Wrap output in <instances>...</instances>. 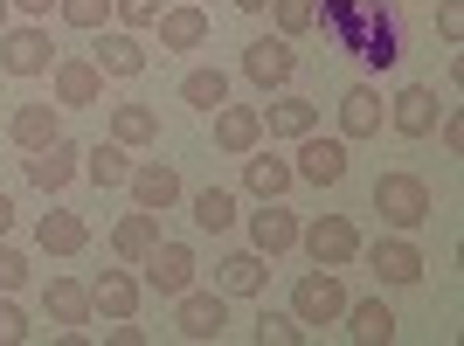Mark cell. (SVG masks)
<instances>
[{
    "label": "cell",
    "instance_id": "cell-40",
    "mask_svg": "<svg viewBox=\"0 0 464 346\" xmlns=\"http://www.w3.org/2000/svg\"><path fill=\"white\" fill-rule=\"evenodd\" d=\"M111 340H118V346H146V326H132V319H111Z\"/></svg>",
    "mask_w": 464,
    "mask_h": 346
},
{
    "label": "cell",
    "instance_id": "cell-37",
    "mask_svg": "<svg viewBox=\"0 0 464 346\" xmlns=\"http://www.w3.org/2000/svg\"><path fill=\"white\" fill-rule=\"evenodd\" d=\"M21 284H28V256H21V250H7V243H0V298H14Z\"/></svg>",
    "mask_w": 464,
    "mask_h": 346
},
{
    "label": "cell",
    "instance_id": "cell-19",
    "mask_svg": "<svg viewBox=\"0 0 464 346\" xmlns=\"http://www.w3.org/2000/svg\"><path fill=\"white\" fill-rule=\"evenodd\" d=\"M97 70L104 77H139L146 70V42H139V28H104V42H97Z\"/></svg>",
    "mask_w": 464,
    "mask_h": 346
},
{
    "label": "cell",
    "instance_id": "cell-5",
    "mask_svg": "<svg viewBox=\"0 0 464 346\" xmlns=\"http://www.w3.org/2000/svg\"><path fill=\"white\" fill-rule=\"evenodd\" d=\"M49 62H56V49H49V28L42 21H7L0 28V70L7 77H49Z\"/></svg>",
    "mask_w": 464,
    "mask_h": 346
},
{
    "label": "cell",
    "instance_id": "cell-14",
    "mask_svg": "<svg viewBox=\"0 0 464 346\" xmlns=\"http://www.w3.org/2000/svg\"><path fill=\"white\" fill-rule=\"evenodd\" d=\"M250 250H256V256H285V250H298V215H291L285 201H264V208L250 215Z\"/></svg>",
    "mask_w": 464,
    "mask_h": 346
},
{
    "label": "cell",
    "instance_id": "cell-25",
    "mask_svg": "<svg viewBox=\"0 0 464 346\" xmlns=\"http://www.w3.org/2000/svg\"><path fill=\"white\" fill-rule=\"evenodd\" d=\"M35 243H42L49 256H77L83 243H91V229H83V215H70V208H49V215L35 222Z\"/></svg>",
    "mask_w": 464,
    "mask_h": 346
},
{
    "label": "cell",
    "instance_id": "cell-45",
    "mask_svg": "<svg viewBox=\"0 0 464 346\" xmlns=\"http://www.w3.org/2000/svg\"><path fill=\"white\" fill-rule=\"evenodd\" d=\"M7 21H14V0H0V28H7Z\"/></svg>",
    "mask_w": 464,
    "mask_h": 346
},
{
    "label": "cell",
    "instance_id": "cell-41",
    "mask_svg": "<svg viewBox=\"0 0 464 346\" xmlns=\"http://www.w3.org/2000/svg\"><path fill=\"white\" fill-rule=\"evenodd\" d=\"M444 146H450V153H464V118L458 111H444Z\"/></svg>",
    "mask_w": 464,
    "mask_h": 346
},
{
    "label": "cell",
    "instance_id": "cell-2",
    "mask_svg": "<svg viewBox=\"0 0 464 346\" xmlns=\"http://www.w3.org/2000/svg\"><path fill=\"white\" fill-rule=\"evenodd\" d=\"M374 215H382L395 235H416L430 222V187L416 173H382V180H374Z\"/></svg>",
    "mask_w": 464,
    "mask_h": 346
},
{
    "label": "cell",
    "instance_id": "cell-6",
    "mask_svg": "<svg viewBox=\"0 0 464 346\" xmlns=\"http://www.w3.org/2000/svg\"><path fill=\"white\" fill-rule=\"evenodd\" d=\"M174 326H180V340H194V346H208V340H222L229 332V298L222 291H180V312H174Z\"/></svg>",
    "mask_w": 464,
    "mask_h": 346
},
{
    "label": "cell",
    "instance_id": "cell-13",
    "mask_svg": "<svg viewBox=\"0 0 464 346\" xmlns=\"http://www.w3.org/2000/svg\"><path fill=\"white\" fill-rule=\"evenodd\" d=\"M49 83H56V104L63 111H83V104H104V70L97 62H49Z\"/></svg>",
    "mask_w": 464,
    "mask_h": 346
},
{
    "label": "cell",
    "instance_id": "cell-15",
    "mask_svg": "<svg viewBox=\"0 0 464 346\" xmlns=\"http://www.w3.org/2000/svg\"><path fill=\"white\" fill-rule=\"evenodd\" d=\"M125 187H132V201H139V208L167 215V208L180 201V173L167 167V159H146V167H132V173H125Z\"/></svg>",
    "mask_w": 464,
    "mask_h": 346
},
{
    "label": "cell",
    "instance_id": "cell-21",
    "mask_svg": "<svg viewBox=\"0 0 464 346\" xmlns=\"http://www.w3.org/2000/svg\"><path fill=\"white\" fill-rule=\"evenodd\" d=\"M291 180H298V173H291V159H277V153H243V187L256 194V201H285L291 194Z\"/></svg>",
    "mask_w": 464,
    "mask_h": 346
},
{
    "label": "cell",
    "instance_id": "cell-38",
    "mask_svg": "<svg viewBox=\"0 0 464 346\" xmlns=\"http://www.w3.org/2000/svg\"><path fill=\"white\" fill-rule=\"evenodd\" d=\"M21 340H28V312L14 298H0V346H21Z\"/></svg>",
    "mask_w": 464,
    "mask_h": 346
},
{
    "label": "cell",
    "instance_id": "cell-11",
    "mask_svg": "<svg viewBox=\"0 0 464 346\" xmlns=\"http://www.w3.org/2000/svg\"><path fill=\"white\" fill-rule=\"evenodd\" d=\"M139 270H146V284H153L160 298H180V291L194 284V250L188 243H153Z\"/></svg>",
    "mask_w": 464,
    "mask_h": 346
},
{
    "label": "cell",
    "instance_id": "cell-26",
    "mask_svg": "<svg viewBox=\"0 0 464 346\" xmlns=\"http://www.w3.org/2000/svg\"><path fill=\"white\" fill-rule=\"evenodd\" d=\"M340 319H347V332H353L361 346H388V340H395V312H388L382 298H361V305L347 298V312H340Z\"/></svg>",
    "mask_w": 464,
    "mask_h": 346
},
{
    "label": "cell",
    "instance_id": "cell-31",
    "mask_svg": "<svg viewBox=\"0 0 464 346\" xmlns=\"http://www.w3.org/2000/svg\"><path fill=\"white\" fill-rule=\"evenodd\" d=\"M188 208H194V229L222 235V229H229V222H236V194H229V187H201V194H194V201H188Z\"/></svg>",
    "mask_w": 464,
    "mask_h": 346
},
{
    "label": "cell",
    "instance_id": "cell-18",
    "mask_svg": "<svg viewBox=\"0 0 464 346\" xmlns=\"http://www.w3.org/2000/svg\"><path fill=\"white\" fill-rule=\"evenodd\" d=\"M382 118H388V104H382L374 83H353V91L340 97V139H374V132H382Z\"/></svg>",
    "mask_w": 464,
    "mask_h": 346
},
{
    "label": "cell",
    "instance_id": "cell-1",
    "mask_svg": "<svg viewBox=\"0 0 464 346\" xmlns=\"http://www.w3.org/2000/svg\"><path fill=\"white\" fill-rule=\"evenodd\" d=\"M312 28H326V35L340 42V49H353L368 70H395V62H402V28H395V14H388L382 0H326Z\"/></svg>",
    "mask_w": 464,
    "mask_h": 346
},
{
    "label": "cell",
    "instance_id": "cell-3",
    "mask_svg": "<svg viewBox=\"0 0 464 346\" xmlns=\"http://www.w3.org/2000/svg\"><path fill=\"white\" fill-rule=\"evenodd\" d=\"M298 250H305L312 264L340 270V264L361 256V229H353L347 215H312V222H298Z\"/></svg>",
    "mask_w": 464,
    "mask_h": 346
},
{
    "label": "cell",
    "instance_id": "cell-4",
    "mask_svg": "<svg viewBox=\"0 0 464 346\" xmlns=\"http://www.w3.org/2000/svg\"><path fill=\"white\" fill-rule=\"evenodd\" d=\"M291 312H298V326H340V312H347V284H340L326 264L305 270V277L291 284Z\"/></svg>",
    "mask_w": 464,
    "mask_h": 346
},
{
    "label": "cell",
    "instance_id": "cell-32",
    "mask_svg": "<svg viewBox=\"0 0 464 346\" xmlns=\"http://www.w3.org/2000/svg\"><path fill=\"white\" fill-rule=\"evenodd\" d=\"M83 173H91L97 187H125V173H132V159H125V146H91V153H83Z\"/></svg>",
    "mask_w": 464,
    "mask_h": 346
},
{
    "label": "cell",
    "instance_id": "cell-16",
    "mask_svg": "<svg viewBox=\"0 0 464 346\" xmlns=\"http://www.w3.org/2000/svg\"><path fill=\"white\" fill-rule=\"evenodd\" d=\"M42 312H49L56 326L83 332V326L97 319V305H91V284H77V277H49V291H42Z\"/></svg>",
    "mask_w": 464,
    "mask_h": 346
},
{
    "label": "cell",
    "instance_id": "cell-33",
    "mask_svg": "<svg viewBox=\"0 0 464 346\" xmlns=\"http://www.w3.org/2000/svg\"><path fill=\"white\" fill-rule=\"evenodd\" d=\"M256 346H305L298 312H256Z\"/></svg>",
    "mask_w": 464,
    "mask_h": 346
},
{
    "label": "cell",
    "instance_id": "cell-24",
    "mask_svg": "<svg viewBox=\"0 0 464 346\" xmlns=\"http://www.w3.org/2000/svg\"><path fill=\"white\" fill-rule=\"evenodd\" d=\"M139 291H146V284H139L132 270H104V277L91 284V305L104 312V319H132V312H139Z\"/></svg>",
    "mask_w": 464,
    "mask_h": 346
},
{
    "label": "cell",
    "instance_id": "cell-20",
    "mask_svg": "<svg viewBox=\"0 0 464 346\" xmlns=\"http://www.w3.org/2000/svg\"><path fill=\"white\" fill-rule=\"evenodd\" d=\"M256 139H264V111H256V104H222V111H215V146H222V153H250Z\"/></svg>",
    "mask_w": 464,
    "mask_h": 346
},
{
    "label": "cell",
    "instance_id": "cell-23",
    "mask_svg": "<svg viewBox=\"0 0 464 346\" xmlns=\"http://www.w3.org/2000/svg\"><path fill=\"white\" fill-rule=\"evenodd\" d=\"M7 139H14L21 153H35V146L63 139V104H21V111L7 118Z\"/></svg>",
    "mask_w": 464,
    "mask_h": 346
},
{
    "label": "cell",
    "instance_id": "cell-42",
    "mask_svg": "<svg viewBox=\"0 0 464 346\" xmlns=\"http://www.w3.org/2000/svg\"><path fill=\"white\" fill-rule=\"evenodd\" d=\"M14 14H28V21H49V14H56V0H14Z\"/></svg>",
    "mask_w": 464,
    "mask_h": 346
},
{
    "label": "cell",
    "instance_id": "cell-43",
    "mask_svg": "<svg viewBox=\"0 0 464 346\" xmlns=\"http://www.w3.org/2000/svg\"><path fill=\"white\" fill-rule=\"evenodd\" d=\"M14 229V194H0V235Z\"/></svg>",
    "mask_w": 464,
    "mask_h": 346
},
{
    "label": "cell",
    "instance_id": "cell-27",
    "mask_svg": "<svg viewBox=\"0 0 464 346\" xmlns=\"http://www.w3.org/2000/svg\"><path fill=\"white\" fill-rule=\"evenodd\" d=\"M264 132H271V139H305V132H319V104H312V97H277L271 111H264Z\"/></svg>",
    "mask_w": 464,
    "mask_h": 346
},
{
    "label": "cell",
    "instance_id": "cell-17",
    "mask_svg": "<svg viewBox=\"0 0 464 346\" xmlns=\"http://www.w3.org/2000/svg\"><path fill=\"white\" fill-rule=\"evenodd\" d=\"M160 49H201L208 42V7L201 0H180V7H160Z\"/></svg>",
    "mask_w": 464,
    "mask_h": 346
},
{
    "label": "cell",
    "instance_id": "cell-30",
    "mask_svg": "<svg viewBox=\"0 0 464 346\" xmlns=\"http://www.w3.org/2000/svg\"><path fill=\"white\" fill-rule=\"evenodd\" d=\"M180 104L222 111V104H229V77H222V70H188V77H180Z\"/></svg>",
    "mask_w": 464,
    "mask_h": 346
},
{
    "label": "cell",
    "instance_id": "cell-36",
    "mask_svg": "<svg viewBox=\"0 0 464 346\" xmlns=\"http://www.w3.org/2000/svg\"><path fill=\"white\" fill-rule=\"evenodd\" d=\"M111 14H118V28H153L160 0H111Z\"/></svg>",
    "mask_w": 464,
    "mask_h": 346
},
{
    "label": "cell",
    "instance_id": "cell-44",
    "mask_svg": "<svg viewBox=\"0 0 464 346\" xmlns=\"http://www.w3.org/2000/svg\"><path fill=\"white\" fill-rule=\"evenodd\" d=\"M236 7H243V14H264V7H271V0H236Z\"/></svg>",
    "mask_w": 464,
    "mask_h": 346
},
{
    "label": "cell",
    "instance_id": "cell-28",
    "mask_svg": "<svg viewBox=\"0 0 464 346\" xmlns=\"http://www.w3.org/2000/svg\"><path fill=\"white\" fill-rule=\"evenodd\" d=\"M153 243H160V215H153V208L125 215V222L111 229V250L125 256V264H146V250H153Z\"/></svg>",
    "mask_w": 464,
    "mask_h": 346
},
{
    "label": "cell",
    "instance_id": "cell-29",
    "mask_svg": "<svg viewBox=\"0 0 464 346\" xmlns=\"http://www.w3.org/2000/svg\"><path fill=\"white\" fill-rule=\"evenodd\" d=\"M111 139L118 146H153L160 139V111L153 104H118L111 111Z\"/></svg>",
    "mask_w": 464,
    "mask_h": 346
},
{
    "label": "cell",
    "instance_id": "cell-8",
    "mask_svg": "<svg viewBox=\"0 0 464 346\" xmlns=\"http://www.w3.org/2000/svg\"><path fill=\"white\" fill-rule=\"evenodd\" d=\"M77 173H83V146H77V139H49V146L28 153V180H35L42 194H63Z\"/></svg>",
    "mask_w": 464,
    "mask_h": 346
},
{
    "label": "cell",
    "instance_id": "cell-12",
    "mask_svg": "<svg viewBox=\"0 0 464 346\" xmlns=\"http://www.w3.org/2000/svg\"><path fill=\"white\" fill-rule=\"evenodd\" d=\"M437 118H444V104H437L430 83H409V91H395V104H388V125H395L402 139H430Z\"/></svg>",
    "mask_w": 464,
    "mask_h": 346
},
{
    "label": "cell",
    "instance_id": "cell-10",
    "mask_svg": "<svg viewBox=\"0 0 464 346\" xmlns=\"http://www.w3.org/2000/svg\"><path fill=\"white\" fill-rule=\"evenodd\" d=\"M298 180H312V187H340L347 180V139H319L305 132V146H298Z\"/></svg>",
    "mask_w": 464,
    "mask_h": 346
},
{
    "label": "cell",
    "instance_id": "cell-39",
    "mask_svg": "<svg viewBox=\"0 0 464 346\" xmlns=\"http://www.w3.org/2000/svg\"><path fill=\"white\" fill-rule=\"evenodd\" d=\"M437 35H444L450 49L464 42V0H444V7H437Z\"/></svg>",
    "mask_w": 464,
    "mask_h": 346
},
{
    "label": "cell",
    "instance_id": "cell-9",
    "mask_svg": "<svg viewBox=\"0 0 464 346\" xmlns=\"http://www.w3.org/2000/svg\"><path fill=\"white\" fill-rule=\"evenodd\" d=\"M368 264H374V277L382 284H395V291H409V284H423V250L409 243V235H382V243H368Z\"/></svg>",
    "mask_w": 464,
    "mask_h": 346
},
{
    "label": "cell",
    "instance_id": "cell-35",
    "mask_svg": "<svg viewBox=\"0 0 464 346\" xmlns=\"http://www.w3.org/2000/svg\"><path fill=\"white\" fill-rule=\"evenodd\" d=\"M56 14L70 21V28H104V21H111V0H56Z\"/></svg>",
    "mask_w": 464,
    "mask_h": 346
},
{
    "label": "cell",
    "instance_id": "cell-22",
    "mask_svg": "<svg viewBox=\"0 0 464 346\" xmlns=\"http://www.w3.org/2000/svg\"><path fill=\"white\" fill-rule=\"evenodd\" d=\"M271 256H256V250H236V256H222V264H215V291H222V298H256V291H264V277H271Z\"/></svg>",
    "mask_w": 464,
    "mask_h": 346
},
{
    "label": "cell",
    "instance_id": "cell-7",
    "mask_svg": "<svg viewBox=\"0 0 464 346\" xmlns=\"http://www.w3.org/2000/svg\"><path fill=\"white\" fill-rule=\"evenodd\" d=\"M243 77H250L256 91H285V83L298 77V49H291L285 35H256L250 49H243Z\"/></svg>",
    "mask_w": 464,
    "mask_h": 346
},
{
    "label": "cell",
    "instance_id": "cell-34",
    "mask_svg": "<svg viewBox=\"0 0 464 346\" xmlns=\"http://www.w3.org/2000/svg\"><path fill=\"white\" fill-rule=\"evenodd\" d=\"M271 7H277V35H305V28H312V21H319V0H271Z\"/></svg>",
    "mask_w": 464,
    "mask_h": 346
}]
</instances>
